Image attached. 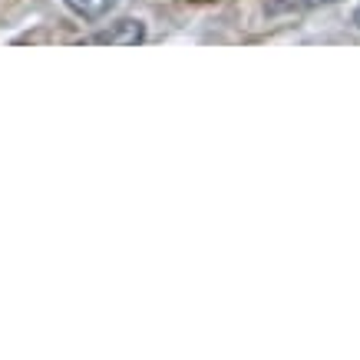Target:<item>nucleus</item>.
Segmentation results:
<instances>
[{"mask_svg":"<svg viewBox=\"0 0 360 360\" xmlns=\"http://www.w3.org/2000/svg\"><path fill=\"white\" fill-rule=\"evenodd\" d=\"M142 40H146V27H142V20H132V17L116 20L110 27L96 30L93 37H86V44H96V46H136Z\"/></svg>","mask_w":360,"mask_h":360,"instance_id":"f257e3e1","label":"nucleus"},{"mask_svg":"<svg viewBox=\"0 0 360 360\" xmlns=\"http://www.w3.org/2000/svg\"><path fill=\"white\" fill-rule=\"evenodd\" d=\"M63 4L83 20H103L120 0H63Z\"/></svg>","mask_w":360,"mask_h":360,"instance_id":"f03ea898","label":"nucleus"},{"mask_svg":"<svg viewBox=\"0 0 360 360\" xmlns=\"http://www.w3.org/2000/svg\"><path fill=\"white\" fill-rule=\"evenodd\" d=\"M338 0H268L264 11L268 13H301V11H314V7H328Z\"/></svg>","mask_w":360,"mask_h":360,"instance_id":"7ed1b4c3","label":"nucleus"},{"mask_svg":"<svg viewBox=\"0 0 360 360\" xmlns=\"http://www.w3.org/2000/svg\"><path fill=\"white\" fill-rule=\"evenodd\" d=\"M354 27H357V30H360V7H357V11H354Z\"/></svg>","mask_w":360,"mask_h":360,"instance_id":"20e7f679","label":"nucleus"}]
</instances>
